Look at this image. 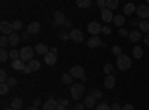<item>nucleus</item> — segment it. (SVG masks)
Wrapping results in <instances>:
<instances>
[{"mask_svg":"<svg viewBox=\"0 0 149 110\" xmlns=\"http://www.w3.org/2000/svg\"><path fill=\"white\" fill-rule=\"evenodd\" d=\"M73 110H85V106H84L82 103H78L76 106L73 107Z\"/></svg>","mask_w":149,"mask_h":110,"instance_id":"obj_48","label":"nucleus"},{"mask_svg":"<svg viewBox=\"0 0 149 110\" xmlns=\"http://www.w3.org/2000/svg\"><path fill=\"white\" fill-rule=\"evenodd\" d=\"M55 110H67V109H66V107H63V106H58Z\"/></svg>","mask_w":149,"mask_h":110,"instance_id":"obj_56","label":"nucleus"},{"mask_svg":"<svg viewBox=\"0 0 149 110\" xmlns=\"http://www.w3.org/2000/svg\"><path fill=\"white\" fill-rule=\"evenodd\" d=\"M70 39H72L73 42H76V43H81V42L84 40V34H82V31H81L79 28H73V30L70 31Z\"/></svg>","mask_w":149,"mask_h":110,"instance_id":"obj_7","label":"nucleus"},{"mask_svg":"<svg viewBox=\"0 0 149 110\" xmlns=\"http://www.w3.org/2000/svg\"><path fill=\"white\" fill-rule=\"evenodd\" d=\"M9 85L8 83H0V94H2V95H6L8 92H9Z\"/></svg>","mask_w":149,"mask_h":110,"instance_id":"obj_34","label":"nucleus"},{"mask_svg":"<svg viewBox=\"0 0 149 110\" xmlns=\"http://www.w3.org/2000/svg\"><path fill=\"white\" fill-rule=\"evenodd\" d=\"M143 40H145V45H148L149 46V33L145 36V37H143Z\"/></svg>","mask_w":149,"mask_h":110,"instance_id":"obj_53","label":"nucleus"},{"mask_svg":"<svg viewBox=\"0 0 149 110\" xmlns=\"http://www.w3.org/2000/svg\"><path fill=\"white\" fill-rule=\"evenodd\" d=\"M148 6H149V0H148Z\"/></svg>","mask_w":149,"mask_h":110,"instance_id":"obj_58","label":"nucleus"},{"mask_svg":"<svg viewBox=\"0 0 149 110\" xmlns=\"http://www.w3.org/2000/svg\"><path fill=\"white\" fill-rule=\"evenodd\" d=\"M110 109H112V110H122V106L118 104V103H113V104L110 106Z\"/></svg>","mask_w":149,"mask_h":110,"instance_id":"obj_45","label":"nucleus"},{"mask_svg":"<svg viewBox=\"0 0 149 110\" xmlns=\"http://www.w3.org/2000/svg\"><path fill=\"white\" fill-rule=\"evenodd\" d=\"M103 71L106 73V75H112V73H113V66L112 64H104V67H103Z\"/></svg>","mask_w":149,"mask_h":110,"instance_id":"obj_39","label":"nucleus"},{"mask_svg":"<svg viewBox=\"0 0 149 110\" xmlns=\"http://www.w3.org/2000/svg\"><path fill=\"white\" fill-rule=\"evenodd\" d=\"M8 39H9V45H10V46H17V45L19 43V40H21L19 34H18L17 31H14L12 34H9V36H8Z\"/></svg>","mask_w":149,"mask_h":110,"instance_id":"obj_16","label":"nucleus"},{"mask_svg":"<svg viewBox=\"0 0 149 110\" xmlns=\"http://www.w3.org/2000/svg\"><path fill=\"white\" fill-rule=\"evenodd\" d=\"M12 27H14V31H19L21 28H22V22L21 21H14V22H12Z\"/></svg>","mask_w":149,"mask_h":110,"instance_id":"obj_40","label":"nucleus"},{"mask_svg":"<svg viewBox=\"0 0 149 110\" xmlns=\"http://www.w3.org/2000/svg\"><path fill=\"white\" fill-rule=\"evenodd\" d=\"M57 104L63 107H70V101L67 98H57Z\"/></svg>","mask_w":149,"mask_h":110,"instance_id":"obj_33","label":"nucleus"},{"mask_svg":"<svg viewBox=\"0 0 149 110\" xmlns=\"http://www.w3.org/2000/svg\"><path fill=\"white\" fill-rule=\"evenodd\" d=\"M8 58H9L8 51H6V49H0V61H2V63H5Z\"/></svg>","mask_w":149,"mask_h":110,"instance_id":"obj_38","label":"nucleus"},{"mask_svg":"<svg viewBox=\"0 0 149 110\" xmlns=\"http://www.w3.org/2000/svg\"><path fill=\"white\" fill-rule=\"evenodd\" d=\"M61 82L66 83V85H73V76L70 75V73L69 75H63L61 76Z\"/></svg>","mask_w":149,"mask_h":110,"instance_id":"obj_25","label":"nucleus"},{"mask_svg":"<svg viewBox=\"0 0 149 110\" xmlns=\"http://www.w3.org/2000/svg\"><path fill=\"white\" fill-rule=\"evenodd\" d=\"M136 14L139 15V18H142V21H145L146 18H149V6L148 5H139L136 9Z\"/></svg>","mask_w":149,"mask_h":110,"instance_id":"obj_4","label":"nucleus"},{"mask_svg":"<svg viewBox=\"0 0 149 110\" xmlns=\"http://www.w3.org/2000/svg\"><path fill=\"white\" fill-rule=\"evenodd\" d=\"M91 95L97 100V98H102V97H103V92H102L100 89H95V88H94V89H91Z\"/></svg>","mask_w":149,"mask_h":110,"instance_id":"obj_36","label":"nucleus"},{"mask_svg":"<svg viewBox=\"0 0 149 110\" xmlns=\"http://www.w3.org/2000/svg\"><path fill=\"white\" fill-rule=\"evenodd\" d=\"M66 21H67V18L64 15V12L57 10L55 14H54V26H64Z\"/></svg>","mask_w":149,"mask_h":110,"instance_id":"obj_5","label":"nucleus"},{"mask_svg":"<svg viewBox=\"0 0 149 110\" xmlns=\"http://www.w3.org/2000/svg\"><path fill=\"white\" fill-rule=\"evenodd\" d=\"M30 68H31V71H37L40 68V63L37 59H31V61H29V64H27Z\"/></svg>","mask_w":149,"mask_h":110,"instance_id":"obj_24","label":"nucleus"},{"mask_svg":"<svg viewBox=\"0 0 149 110\" xmlns=\"http://www.w3.org/2000/svg\"><path fill=\"white\" fill-rule=\"evenodd\" d=\"M112 22H113L116 27L122 28V26L125 24V17H124V15H115V17H113V21H112Z\"/></svg>","mask_w":149,"mask_h":110,"instance_id":"obj_20","label":"nucleus"},{"mask_svg":"<svg viewBox=\"0 0 149 110\" xmlns=\"http://www.w3.org/2000/svg\"><path fill=\"white\" fill-rule=\"evenodd\" d=\"M116 67H118V70H121V71H127L130 67H131V59L128 58V55H119L118 58H116Z\"/></svg>","mask_w":149,"mask_h":110,"instance_id":"obj_1","label":"nucleus"},{"mask_svg":"<svg viewBox=\"0 0 149 110\" xmlns=\"http://www.w3.org/2000/svg\"><path fill=\"white\" fill-rule=\"evenodd\" d=\"M86 45H88V48L94 49V48L103 46V42H102V39H100V36H91V39L86 42Z\"/></svg>","mask_w":149,"mask_h":110,"instance_id":"obj_9","label":"nucleus"},{"mask_svg":"<svg viewBox=\"0 0 149 110\" xmlns=\"http://www.w3.org/2000/svg\"><path fill=\"white\" fill-rule=\"evenodd\" d=\"M70 75H72L73 77L84 79V77H85V71H84V68H82L81 66H73V67L70 68Z\"/></svg>","mask_w":149,"mask_h":110,"instance_id":"obj_8","label":"nucleus"},{"mask_svg":"<svg viewBox=\"0 0 149 110\" xmlns=\"http://www.w3.org/2000/svg\"><path fill=\"white\" fill-rule=\"evenodd\" d=\"M140 37H142V31H137V30H133V31H130V34H128V39H130L131 42H139Z\"/></svg>","mask_w":149,"mask_h":110,"instance_id":"obj_22","label":"nucleus"},{"mask_svg":"<svg viewBox=\"0 0 149 110\" xmlns=\"http://www.w3.org/2000/svg\"><path fill=\"white\" fill-rule=\"evenodd\" d=\"M57 37H58L60 40H69V39H70V33H66V31H60V33L57 34Z\"/></svg>","mask_w":149,"mask_h":110,"instance_id":"obj_32","label":"nucleus"},{"mask_svg":"<svg viewBox=\"0 0 149 110\" xmlns=\"http://www.w3.org/2000/svg\"><path fill=\"white\" fill-rule=\"evenodd\" d=\"M136 9H137V6H136L134 3H127L125 6H124V15H131L136 12Z\"/></svg>","mask_w":149,"mask_h":110,"instance_id":"obj_18","label":"nucleus"},{"mask_svg":"<svg viewBox=\"0 0 149 110\" xmlns=\"http://www.w3.org/2000/svg\"><path fill=\"white\" fill-rule=\"evenodd\" d=\"M49 52L54 54V55H57V54H58V49H57V48H51V49H49Z\"/></svg>","mask_w":149,"mask_h":110,"instance_id":"obj_54","label":"nucleus"},{"mask_svg":"<svg viewBox=\"0 0 149 110\" xmlns=\"http://www.w3.org/2000/svg\"><path fill=\"white\" fill-rule=\"evenodd\" d=\"M57 107H58L57 100H54L52 97H49V98L43 103V110H55Z\"/></svg>","mask_w":149,"mask_h":110,"instance_id":"obj_13","label":"nucleus"},{"mask_svg":"<svg viewBox=\"0 0 149 110\" xmlns=\"http://www.w3.org/2000/svg\"><path fill=\"white\" fill-rule=\"evenodd\" d=\"M130 33H128V30H125V28H119V36H122V37H125V36H128Z\"/></svg>","mask_w":149,"mask_h":110,"instance_id":"obj_43","label":"nucleus"},{"mask_svg":"<svg viewBox=\"0 0 149 110\" xmlns=\"http://www.w3.org/2000/svg\"><path fill=\"white\" fill-rule=\"evenodd\" d=\"M10 107L14 109V110H21V107H22V100H21V98H15L14 101H12Z\"/></svg>","mask_w":149,"mask_h":110,"instance_id":"obj_26","label":"nucleus"},{"mask_svg":"<svg viewBox=\"0 0 149 110\" xmlns=\"http://www.w3.org/2000/svg\"><path fill=\"white\" fill-rule=\"evenodd\" d=\"M40 104H42L40 98H34V101H33V106H36V107H37V106H40Z\"/></svg>","mask_w":149,"mask_h":110,"instance_id":"obj_50","label":"nucleus"},{"mask_svg":"<svg viewBox=\"0 0 149 110\" xmlns=\"http://www.w3.org/2000/svg\"><path fill=\"white\" fill-rule=\"evenodd\" d=\"M85 88L82 83H73L70 86V94H72V98L73 100H81V97L84 95Z\"/></svg>","mask_w":149,"mask_h":110,"instance_id":"obj_2","label":"nucleus"},{"mask_svg":"<svg viewBox=\"0 0 149 110\" xmlns=\"http://www.w3.org/2000/svg\"><path fill=\"white\" fill-rule=\"evenodd\" d=\"M3 110H14V109H12V107H5Z\"/></svg>","mask_w":149,"mask_h":110,"instance_id":"obj_57","label":"nucleus"},{"mask_svg":"<svg viewBox=\"0 0 149 110\" xmlns=\"http://www.w3.org/2000/svg\"><path fill=\"white\" fill-rule=\"evenodd\" d=\"M0 31L3 34H12L14 33V27H12V22H8V21H2L0 22Z\"/></svg>","mask_w":149,"mask_h":110,"instance_id":"obj_6","label":"nucleus"},{"mask_svg":"<svg viewBox=\"0 0 149 110\" xmlns=\"http://www.w3.org/2000/svg\"><path fill=\"white\" fill-rule=\"evenodd\" d=\"M122 110H134V106L133 104H125V106H122Z\"/></svg>","mask_w":149,"mask_h":110,"instance_id":"obj_49","label":"nucleus"},{"mask_svg":"<svg viewBox=\"0 0 149 110\" xmlns=\"http://www.w3.org/2000/svg\"><path fill=\"white\" fill-rule=\"evenodd\" d=\"M106 2H107V0H98V2H97V5L102 8V10L106 9Z\"/></svg>","mask_w":149,"mask_h":110,"instance_id":"obj_44","label":"nucleus"},{"mask_svg":"<svg viewBox=\"0 0 149 110\" xmlns=\"http://www.w3.org/2000/svg\"><path fill=\"white\" fill-rule=\"evenodd\" d=\"M12 68L17 70V71H22L24 67H26V64H24V61L22 59H17V61H12Z\"/></svg>","mask_w":149,"mask_h":110,"instance_id":"obj_21","label":"nucleus"},{"mask_svg":"<svg viewBox=\"0 0 149 110\" xmlns=\"http://www.w3.org/2000/svg\"><path fill=\"white\" fill-rule=\"evenodd\" d=\"M30 36H31V34H30L29 31H26V33L22 34V40H24V42H29V40H30Z\"/></svg>","mask_w":149,"mask_h":110,"instance_id":"obj_46","label":"nucleus"},{"mask_svg":"<svg viewBox=\"0 0 149 110\" xmlns=\"http://www.w3.org/2000/svg\"><path fill=\"white\" fill-rule=\"evenodd\" d=\"M8 73H6V70H0V83H6L8 82Z\"/></svg>","mask_w":149,"mask_h":110,"instance_id":"obj_35","label":"nucleus"},{"mask_svg":"<svg viewBox=\"0 0 149 110\" xmlns=\"http://www.w3.org/2000/svg\"><path fill=\"white\" fill-rule=\"evenodd\" d=\"M95 110H112V109H110V106H109V104H106V103H102V104L95 106Z\"/></svg>","mask_w":149,"mask_h":110,"instance_id":"obj_41","label":"nucleus"},{"mask_svg":"<svg viewBox=\"0 0 149 110\" xmlns=\"http://www.w3.org/2000/svg\"><path fill=\"white\" fill-rule=\"evenodd\" d=\"M139 27H140V31L142 33H149V22L148 21H140L139 22Z\"/></svg>","mask_w":149,"mask_h":110,"instance_id":"obj_27","label":"nucleus"},{"mask_svg":"<svg viewBox=\"0 0 149 110\" xmlns=\"http://www.w3.org/2000/svg\"><path fill=\"white\" fill-rule=\"evenodd\" d=\"M55 63H57V55H54V54H51V52H48V54L45 55V64L54 66Z\"/></svg>","mask_w":149,"mask_h":110,"instance_id":"obj_19","label":"nucleus"},{"mask_svg":"<svg viewBox=\"0 0 149 110\" xmlns=\"http://www.w3.org/2000/svg\"><path fill=\"white\" fill-rule=\"evenodd\" d=\"M113 17H115V15H113V12H112L110 9L106 8V9L102 10V18H103L104 22H112V21H113Z\"/></svg>","mask_w":149,"mask_h":110,"instance_id":"obj_14","label":"nucleus"},{"mask_svg":"<svg viewBox=\"0 0 149 110\" xmlns=\"http://www.w3.org/2000/svg\"><path fill=\"white\" fill-rule=\"evenodd\" d=\"M34 52L39 54V55H46L49 51H48V46L45 43H37L36 48H34Z\"/></svg>","mask_w":149,"mask_h":110,"instance_id":"obj_17","label":"nucleus"},{"mask_svg":"<svg viewBox=\"0 0 149 110\" xmlns=\"http://www.w3.org/2000/svg\"><path fill=\"white\" fill-rule=\"evenodd\" d=\"M110 27H102V33L104 34V36H107V34H110Z\"/></svg>","mask_w":149,"mask_h":110,"instance_id":"obj_47","label":"nucleus"},{"mask_svg":"<svg viewBox=\"0 0 149 110\" xmlns=\"http://www.w3.org/2000/svg\"><path fill=\"white\" fill-rule=\"evenodd\" d=\"M91 0H78L76 2V5L79 6V8H90L91 6Z\"/></svg>","mask_w":149,"mask_h":110,"instance_id":"obj_29","label":"nucleus"},{"mask_svg":"<svg viewBox=\"0 0 149 110\" xmlns=\"http://www.w3.org/2000/svg\"><path fill=\"white\" fill-rule=\"evenodd\" d=\"M19 59H22V61H31V59H34L33 58V48H30V46L21 48V51H19Z\"/></svg>","mask_w":149,"mask_h":110,"instance_id":"obj_3","label":"nucleus"},{"mask_svg":"<svg viewBox=\"0 0 149 110\" xmlns=\"http://www.w3.org/2000/svg\"><path fill=\"white\" fill-rule=\"evenodd\" d=\"M6 83L9 85V86H10V88H14V86H15V85H17V79H15V77H9Z\"/></svg>","mask_w":149,"mask_h":110,"instance_id":"obj_42","label":"nucleus"},{"mask_svg":"<svg viewBox=\"0 0 149 110\" xmlns=\"http://www.w3.org/2000/svg\"><path fill=\"white\" fill-rule=\"evenodd\" d=\"M9 58H10L12 61H17V59H19V51H17V49H12V51L9 52Z\"/></svg>","mask_w":149,"mask_h":110,"instance_id":"obj_31","label":"nucleus"},{"mask_svg":"<svg viewBox=\"0 0 149 110\" xmlns=\"http://www.w3.org/2000/svg\"><path fill=\"white\" fill-rule=\"evenodd\" d=\"M115 85H116V77L113 75H107L104 77V88L106 89H113Z\"/></svg>","mask_w":149,"mask_h":110,"instance_id":"obj_11","label":"nucleus"},{"mask_svg":"<svg viewBox=\"0 0 149 110\" xmlns=\"http://www.w3.org/2000/svg\"><path fill=\"white\" fill-rule=\"evenodd\" d=\"M88 31L93 34V36H98L102 33V26L98 22H95V21H93V22H90L88 24Z\"/></svg>","mask_w":149,"mask_h":110,"instance_id":"obj_10","label":"nucleus"},{"mask_svg":"<svg viewBox=\"0 0 149 110\" xmlns=\"http://www.w3.org/2000/svg\"><path fill=\"white\" fill-rule=\"evenodd\" d=\"M63 27H66V28H70L72 27V22H70V19H67L66 22H64V26Z\"/></svg>","mask_w":149,"mask_h":110,"instance_id":"obj_52","label":"nucleus"},{"mask_svg":"<svg viewBox=\"0 0 149 110\" xmlns=\"http://www.w3.org/2000/svg\"><path fill=\"white\" fill-rule=\"evenodd\" d=\"M133 57H134L136 59H140V58L143 57V48L134 46V48H133Z\"/></svg>","mask_w":149,"mask_h":110,"instance_id":"obj_23","label":"nucleus"},{"mask_svg":"<svg viewBox=\"0 0 149 110\" xmlns=\"http://www.w3.org/2000/svg\"><path fill=\"white\" fill-rule=\"evenodd\" d=\"M22 73H26V75H29V73H31V68H30L29 66H26V67H24V70H22Z\"/></svg>","mask_w":149,"mask_h":110,"instance_id":"obj_51","label":"nucleus"},{"mask_svg":"<svg viewBox=\"0 0 149 110\" xmlns=\"http://www.w3.org/2000/svg\"><path fill=\"white\" fill-rule=\"evenodd\" d=\"M106 8L110 9V10H113L118 8V0H107L106 2Z\"/></svg>","mask_w":149,"mask_h":110,"instance_id":"obj_28","label":"nucleus"},{"mask_svg":"<svg viewBox=\"0 0 149 110\" xmlns=\"http://www.w3.org/2000/svg\"><path fill=\"white\" fill-rule=\"evenodd\" d=\"M26 110H39V109H37L36 106H30V107H27Z\"/></svg>","mask_w":149,"mask_h":110,"instance_id":"obj_55","label":"nucleus"},{"mask_svg":"<svg viewBox=\"0 0 149 110\" xmlns=\"http://www.w3.org/2000/svg\"><path fill=\"white\" fill-rule=\"evenodd\" d=\"M27 31L30 33V34H39L40 33V22H37V21H34V22H31V24H29V27H27Z\"/></svg>","mask_w":149,"mask_h":110,"instance_id":"obj_12","label":"nucleus"},{"mask_svg":"<svg viewBox=\"0 0 149 110\" xmlns=\"http://www.w3.org/2000/svg\"><path fill=\"white\" fill-rule=\"evenodd\" d=\"M9 45V39H8V36H2L0 37V48L2 49H6V46Z\"/></svg>","mask_w":149,"mask_h":110,"instance_id":"obj_30","label":"nucleus"},{"mask_svg":"<svg viewBox=\"0 0 149 110\" xmlns=\"http://www.w3.org/2000/svg\"><path fill=\"white\" fill-rule=\"evenodd\" d=\"M84 106H85V109H93V107H95V98H94L93 95H85Z\"/></svg>","mask_w":149,"mask_h":110,"instance_id":"obj_15","label":"nucleus"},{"mask_svg":"<svg viewBox=\"0 0 149 110\" xmlns=\"http://www.w3.org/2000/svg\"><path fill=\"white\" fill-rule=\"evenodd\" d=\"M112 52H113V55H116V58H118L119 55H122V48L118 46V45H115L113 48H112Z\"/></svg>","mask_w":149,"mask_h":110,"instance_id":"obj_37","label":"nucleus"}]
</instances>
